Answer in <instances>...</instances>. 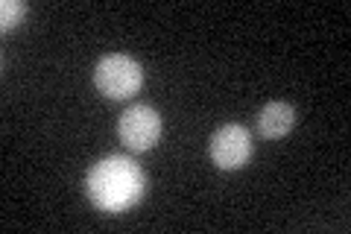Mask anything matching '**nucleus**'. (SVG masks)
Returning a JSON list of instances; mask_svg holds the SVG:
<instances>
[{
    "mask_svg": "<svg viewBox=\"0 0 351 234\" xmlns=\"http://www.w3.org/2000/svg\"><path fill=\"white\" fill-rule=\"evenodd\" d=\"M117 132H120V141L126 143L132 152H147L158 143L161 138V115L158 108L152 106H132L120 115V124H117Z\"/></svg>",
    "mask_w": 351,
    "mask_h": 234,
    "instance_id": "20e7f679",
    "label": "nucleus"
},
{
    "mask_svg": "<svg viewBox=\"0 0 351 234\" xmlns=\"http://www.w3.org/2000/svg\"><path fill=\"white\" fill-rule=\"evenodd\" d=\"M295 120H299L295 106L284 103V100H272V103H267L258 111V132L263 138L276 141V138L287 135V132L295 126Z\"/></svg>",
    "mask_w": 351,
    "mask_h": 234,
    "instance_id": "39448f33",
    "label": "nucleus"
},
{
    "mask_svg": "<svg viewBox=\"0 0 351 234\" xmlns=\"http://www.w3.org/2000/svg\"><path fill=\"white\" fill-rule=\"evenodd\" d=\"M208 155L219 170H240L252 159V132L243 124H223L208 141Z\"/></svg>",
    "mask_w": 351,
    "mask_h": 234,
    "instance_id": "7ed1b4c3",
    "label": "nucleus"
},
{
    "mask_svg": "<svg viewBox=\"0 0 351 234\" xmlns=\"http://www.w3.org/2000/svg\"><path fill=\"white\" fill-rule=\"evenodd\" d=\"M94 85L108 100H129L144 85V68L129 53H106L94 68Z\"/></svg>",
    "mask_w": 351,
    "mask_h": 234,
    "instance_id": "f03ea898",
    "label": "nucleus"
},
{
    "mask_svg": "<svg viewBox=\"0 0 351 234\" xmlns=\"http://www.w3.org/2000/svg\"><path fill=\"white\" fill-rule=\"evenodd\" d=\"M24 15H27L24 0H3V3H0V30L3 32L15 30L21 21H24Z\"/></svg>",
    "mask_w": 351,
    "mask_h": 234,
    "instance_id": "423d86ee",
    "label": "nucleus"
},
{
    "mask_svg": "<svg viewBox=\"0 0 351 234\" xmlns=\"http://www.w3.org/2000/svg\"><path fill=\"white\" fill-rule=\"evenodd\" d=\"M144 191L147 176L129 155H108L91 164L85 173V196L106 214H123L135 208L144 199Z\"/></svg>",
    "mask_w": 351,
    "mask_h": 234,
    "instance_id": "f257e3e1",
    "label": "nucleus"
}]
</instances>
